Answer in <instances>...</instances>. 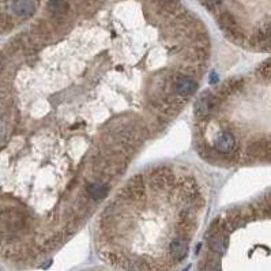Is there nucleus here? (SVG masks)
<instances>
[{
  "instance_id": "1",
  "label": "nucleus",
  "mask_w": 271,
  "mask_h": 271,
  "mask_svg": "<svg viewBox=\"0 0 271 271\" xmlns=\"http://www.w3.org/2000/svg\"><path fill=\"white\" fill-rule=\"evenodd\" d=\"M245 155L248 160L271 161V142L267 139L252 140L245 149Z\"/></svg>"
},
{
  "instance_id": "2",
  "label": "nucleus",
  "mask_w": 271,
  "mask_h": 271,
  "mask_svg": "<svg viewBox=\"0 0 271 271\" xmlns=\"http://www.w3.org/2000/svg\"><path fill=\"white\" fill-rule=\"evenodd\" d=\"M214 150L221 155H233L239 150V139L230 131H223L214 142Z\"/></svg>"
},
{
  "instance_id": "3",
  "label": "nucleus",
  "mask_w": 271,
  "mask_h": 271,
  "mask_svg": "<svg viewBox=\"0 0 271 271\" xmlns=\"http://www.w3.org/2000/svg\"><path fill=\"white\" fill-rule=\"evenodd\" d=\"M198 89V83L192 79L191 76L181 75L175 82V91L177 96L180 97H190L192 96Z\"/></svg>"
},
{
  "instance_id": "4",
  "label": "nucleus",
  "mask_w": 271,
  "mask_h": 271,
  "mask_svg": "<svg viewBox=\"0 0 271 271\" xmlns=\"http://www.w3.org/2000/svg\"><path fill=\"white\" fill-rule=\"evenodd\" d=\"M11 8L15 15L26 18V16H32L36 12V3L34 0H12Z\"/></svg>"
},
{
  "instance_id": "5",
  "label": "nucleus",
  "mask_w": 271,
  "mask_h": 271,
  "mask_svg": "<svg viewBox=\"0 0 271 271\" xmlns=\"http://www.w3.org/2000/svg\"><path fill=\"white\" fill-rule=\"evenodd\" d=\"M69 4L67 0H49L48 11L56 16H63L67 14Z\"/></svg>"
},
{
  "instance_id": "6",
  "label": "nucleus",
  "mask_w": 271,
  "mask_h": 271,
  "mask_svg": "<svg viewBox=\"0 0 271 271\" xmlns=\"http://www.w3.org/2000/svg\"><path fill=\"white\" fill-rule=\"evenodd\" d=\"M87 192H89L91 199L101 201L102 198L108 194V186H105L104 183H100V181H94V183H91L90 186L87 187Z\"/></svg>"
},
{
  "instance_id": "7",
  "label": "nucleus",
  "mask_w": 271,
  "mask_h": 271,
  "mask_svg": "<svg viewBox=\"0 0 271 271\" xmlns=\"http://www.w3.org/2000/svg\"><path fill=\"white\" fill-rule=\"evenodd\" d=\"M201 3L206 5L208 10H214V8H217L218 5H221L222 0H201Z\"/></svg>"
},
{
  "instance_id": "8",
  "label": "nucleus",
  "mask_w": 271,
  "mask_h": 271,
  "mask_svg": "<svg viewBox=\"0 0 271 271\" xmlns=\"http://www.w3.org/2000/svg\"><path fill=\"white\" fill-rule=\"evenodd\" d=\"M164 3H168V4H172V3H175V1H177V0H162Z\"/></svg>"
},
{
  "instance_id": "9",
  "label": "nucleus",
  "mask_w": 271,
  "mask_h": 271,
  "mask_svg": "<svg viewBox=\"0 0 271 271\" xmlns=\"http://www.w3.org/2000/svg\"><path fill=\"white\" fill-rule=\"evenodd\" d=\"M0 245H1V233H0Z\"/></svg>"
}]
</instances>
